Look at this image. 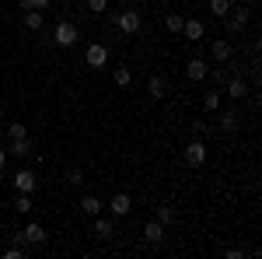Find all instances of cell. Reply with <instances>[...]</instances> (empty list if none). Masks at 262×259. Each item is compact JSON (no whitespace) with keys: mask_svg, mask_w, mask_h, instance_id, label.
Instances as JSON below:
<instances>
[{"mask_svg":"<svg viewBox=\"0 0 262 259\" xmlns=\"http://www.w3.org/2000/svg\"><path fill=\"white\" fill-rule=\"evenodd\" d=\"M88 11L91 14H105L108 11V0H88Z\"/></svg>","mask_w":262,"mask_h":259,"instance_id":"f546056e","label":"cell"},{"mask_svg":"<svg viewBox=\"0 0 262 259\" xmlns=\"http://www.w3.org/2000/svg\"><path fill=\"white\" fill-rule=\"evenodd\" d=\"M175 217H179V210H175V207H168V203H161V207H158V214H154V221H161L164 228H168V224H175Z\"/></svg>","mask_w":262,"mask_h":259,"instance_id":"44dd1931","label":"cell"},{"mask_svg":"<svg viewBox=\"0 0 262 259\" xmlns=\"http://www.w3.org/2000/svg\"><path fill=\"white\" fill-rule=\"evenodd\" d=\"M248 18H252V11H248V4H231V11H227V18H224V28L234 35V32H242L245 25H248Z\"/></svg>","mask_w":262,"mask_h":259,"instance_id":"277c9868","label":"cell"},{"mask_svg":"<svg viewBox=\"0 0 262 259\" xmlns=\"http://www.w3.org/2000/svg\"><path fill=\"white\" fill-rule=\"evenodd\" d=\"M206 70H210V63L203 56H189L185 60V77L189 81H206Z\"/></svg>","mask_w":262,"mask_h":259,"instance_id":"9c48e42d","label":"cell"},{"mask_svg":"<svg viewBox=\"0 0 262 259\" xmlns=\"http://www.w3.org/2000/svg\"><path fill=\"white\" fill-rule=\"evenodd\" d=\"M179 35H185L189 42H203V39H206V21L185 18V21H182V32H179Z\"/></svg>","mask_w":262,"mask_h":259,"instance_id":"8992f818","label":"cell"},{"mask_svg":"<svg viewBox=\"0 0 262 259\" xmlns=\"http://www.w3.org/2000/svg\"><path fill=\"white\" fill-rule=\"evenodd\" d=\"M14 210H18L21 217H25V214H32V193H18V200H14Z\"/></svg>","mask_w":262,"mask_h":259,"instance_id":"cb8c5ba5","label":"cell"},{"mask_svg":"<svg viewBox=\"0 0 262 259\" xmlns=\"http://www.w3.org/2000/svg\"><path fill=\"white\" fill-rule=\"evenodd\" d=\"M238 126H242V112H238V109H224L221 112V130L224 133H234Z\"/></svg>","mask_w":262,"mask_h":259,"instance_id":"e0dca14e","label":"cell"},{"mask_svg":"<svg viewBox=\"0 0 262 259\" xmlns=\"http://www.w3.org/2000/svg\"><path fill=\"white\" fill-rule=\"evenodd\" d=\"M210 11H213V18H227V11H231V0H210Z\"/></svg>","mask_w":262,"mask_h":259,"instance_id":"484cf974","label":"cell"},{"mask_svg":"<svg viewBox=\"0 0 262 259\" xmlns=\"http://www.w3.org/2000/svg\"><path fill=\"white\" fill-rule=\"evenodd\" d=\"M84 63H88L91 70L108 67V46H105V42H91V46L84 49Z\"/></svg>","mask_w":262,"mask_h":259,"instance_id":"5b68a950","label":"cell"},{"mask_svg":"<svg viewBox=\"0 0 262 259\" xmlns=\"http://www.w3.org/2000/svg\"><path fill=\"white\" fill-rule=\"evenodd\" d=\"M42 25H46V14L42 11H25V28L28 32H39Z\"/></svg>","mask_w":262,"mask_h":259,"instance_id":"ffe728a7","label":"cell"},{"mask_svg":"<svg viewBox=\"0 0 262 259\" xmlns=\"http://www.w3.org/2000/svg\"><path fill=\"white\" fill-rule=\"evenodd\" d=\"M108 210H112V217H129V210H133L129 193H116V196L108 200Z\"/></svg>","mask_w":262,"mask_h":259,"instance_id":"30bf717a","label":"cell"},{"mask_svg":"<svg viewBox=\"0 0 262 259\" xmlns=\"http://www.w3.org/2000/svg\"><path fill=\"white\" fill-rule=\"evenodd\" d=\"M210 56H213V63H227L231 60V42L227 39H213L210 42Z\"/></svg>","mask_w":262,"mask_h":259,"instance_id":"9a60e30c","label":"cell"},{"mask_svg":"<svg viewBox=\"0 0 262 259\" xmlns=\"http://www.w3.org/2000/svg\"><path fill=\"white\" fill-rule=\"evenodd\" d=\"M67 182H70V186H81V182H84V168H77V165H74V168L67 172Z\"/></svg>","mask_w":262,"mask_h":259,"instance_id":"f1b7e54d","label":"cell"},{"mask_svg":"<svg viewBox=\"0 0 262 259\" xmlns=\"http://www.w3.org/2000/svg\"><path fill=\"white\" fill-rule=\"evenodd\" d=\"M7 154H14V158H28L32 154V140L21 137V140H11V147H7Z\"/></svg>","mask_w":262,"mask_h":259,"instance_id":"d6986e66","label":"cell"},{"mask_svg":"<svg viewBox=\"0 0 262 259\" xmlns=\"http://www.w3.org/2000/svg\"><path fill=\"white\" fill-rule=\"evenodd\" d=\"M224 91H227V98L242 102L245 95H248V84H245V81L238 77V74H234V77H231V81H227V84H224Z\"/></svg>","mask_w":262,"mask_h":259,"instance_id":"2e32d148","label":"cell"},{"mask_svg":"<svg viewBox=\"0 0 262 259\" xmlns=\"http://www.w3.org/2000/svg\"><path fill=\"white\" fill-rule=\"evenodd\" d=\"M234 74H238V67H210V70H206V77L213 81V88H224Z\"/></svg>","mask_w":262,"mask_h":259,"instance_id":"4fadbf2b","label":"cell"},{"mask_svg":"<svg viewBox=\"0 0 262 259\" xmlns=\"http://www.w3.org/2000/svg\"><path fill=\"white\" fill-rule=\"evenodd\" d=\"M185 4H189V0H185Z\"/></svg>","mask_w":262,"mask_h":259,"instance_id":"d590c367","label":"cell"},{"mask_svg":"<svg viewBox=\"0 0 262 259\" xmlns=\"http://www.w3.org/2000/svg\"><path fill=\"white\" fill-rule=\"evenodd\" d=\"M116 28H119L122 35H140V28H143V14L140 11H133V7H126V11H119L116 14Z\"/></svg>","mask_w":262,"mask_h":259,"instance_id":"7a4b0ae2","label":"cell"},{"mask_svg":"<svg viewBox=\"0 0 262 259\" xmlns=\"http://www.w3.org/2000/svg\"><path fill=\"white\" fill-rule=\"evenodd\" d=\"M21 235H25V242H28V245H46V238H49V235H46V228H42L39 221L25 224V231H21Z\"/></svg>","mask_w":262,"mask_h":259,"instance_id":"5bb4252c","label":"cell"},{"mask_svg":"<svg viewBox=\"0 0 262 259\" xmlns=\"http://www.w3.org/2000/svg\"><path fill=\"white\" fill-rule=\"evenodd\" d=\"M21 11H49V0H18Z\"/></svg>","mask_w":262,"mask_h":259,"instance_id":"4316f807","label":"cell"},{"mask_svg":"<svg viewBox=\"0 0 262 259\" xmlns=\"http://www.w3.org/2000/svg\"><path fill=\"white\" fill-rule=\"evenodd\" d=\"M4 165H7V151L0 147V172H4Z\"/></svg>","mask_w":262,"mask_h":259,"instance_id":"1f68e13d","label":"cell"},{"mask_svg":"<svg viewBox=\"0 0 262 259\" xmlns=\"http://www.w3.org/2000/svg\"><path fill=\"white\" fill-rule=\"evenodd\" d=\"M189 130H192V137H206V123H200V119L189 123Z\"/></svg>","mask_w":262,"mask_h":259,"instance_id":"4dcf8cb0","label":"cell"},{"mask_svg":"<svg viewBox=\"0 0 262 259\" xmlns=\"http://www.w3.org/2000/svg\"><path fill=\"white\" fill-rule=\"evenodd\" d=\"M147 95L154 102H164L168 98V77L164 74H150V81H147Z\"/></svg>","mask_w":262,"mask_h":259,"instance_id":"ba28073f","label":"cell"},{"mask_svg":"<svg viewBox=\"0 0 262 259\" xmlns=\"http://www.w3.org/2000/svg\"><path fill=\"white\" fill-rule=\"evenodd\" d=\"M143 242H147V245H161L164 242V224L161 221H147V224H143Z\"/></svg>","mask_w":262,"mask_h":259,"instance_id":"8fae6325","label":"cell"},{"mask_svg":"<svg viewBox=\"0 0 262 259\" xmlns=\"http://www.w3.org/2000/svg\"><path fill=\"white\" fill-rule=\"evenodd\" d=\"M11 182H14V193H35V186H39V179H35L32 168H18Z\"/></svg>","mask_w":262,"mask_h":259,"instance_id":"52a82bcc","label":"cell"},{"mask_svg":"<svg viewBox=\"0 0 262 259\" xmlns=\"http://www.w3.org/2000/svg\"><path fill=\"white\" fill-rule=\"evenodd\" d=\"M112 77H116L119 88H129V84H133V70H129V67H116V74H112Z\"/></svg>","mask_w":262,"mask_h":259,"instance_id":"d4e9b609","label":"cell"},{"mask_svg":"<svg viewBox=\"0 0 262 259\" xmlns=\"http://www.w3.org/2000/svg\"><path fill=\"white\" fill-rule=\"evenodd\" d=\"M242 4H248V0H242Z\"/></svg>","mask_w":262,"mask_h":259,"instance_id":"e575fe53","label":"cell"},{"mask_svg":"<svg viewBox=\"0 0 262 259\" xmlns=\"http://www.w3.org/2000/svg\"><path fill=\"white\" fill-rule=\"evenodd\" d=\"M7 137H11V140L28 137V126H25V123H7Z\"/></svg>","mask_w":262,"mask_h":259,"instance_id":"83f0119b","label":"cell"},{"mask_svg":"<svg viewBox=\"0 0 262 259\" xmlns=\"http://www.w3.org/2000/svg\"><path fill=\"white\" fill-rule=\"evenodd\" d=\"M77 207H81V214H88V217H98V214H101V200L91 196V193H88V196H81V203H77Z\"/></svg>","mask_w":262,"mask_h":259,"instance_id":"ac0fdd59","label":"cell"},{"mask_svg":"<svg viewBox=\"0 0 262 259\" xmlns=\"http://www.w3.org/2000/svg\"><path fill=\"white\" fill-rule=\"evenodd\" d=\"M112 235H116V217H105V214H98V217H95V238L108 242Z\"/></svg>","mask_w":262,"mask_h":259,"instance_id":"7c38bea8","label":"cell"},{"mask_svg":"<svg viewBox=\"0 0 262 259\" xmlns=\"http://www.w3.org/2000/svg\"><path fill=\"white\" fill-rule=\"evenodd\" d=\"M221 102H224V95L213 88L210 95H203V109H206V112H221Z\"/></svg>","mask_w":262,"mask_h":259,"instance_id":"7402d4cb","label":"cell"},{"mask_svg":"<svg viewBox=\"0 0 262 259\" xmlns=\"http://www.w3.org/2000/svg\"><path fill=\"white\" fill-rule=\"evenodd\" d=\"M77 39H81V28H77L70 18H60V21H56V28H53V42H56L60 49H70Z\"/></svg>","mask_w":262,"mask_h":259,"instance_id":"6da1fadb","label":"cell"},{"mask_svg":"<svg viewBox=\"0 0 262 259\" xmlns=\"http://www.w3.org/2000/svg\"><path fill=\"white\" fill-rule=\"evenodd\" d=\"M0 126H4V112H0Z\"/></svg>","mask_w":262,"mask_h":259,"instance_id":"836d02e7","label":"cell"},{"mask_svg":"<svg viewBox=\"0 0 262 259\" xmlns=\"http://www.w3.org/2000/svg\"><path fill=\"white\" fill-rule=\"evenodd\" d=\"M206 158H210V151H206L203 137H192L189 144H185V165H189V168H203Z\"/></svg>","mask_w":262,"mask_h":259,"instance_id":"3957f363","label":"cell"},{"mask_svg":"<svg viewBox=\"0 0 262 259\" xmlns=\"http://www.w3.org/2000/svg\"><path fill=\"white\" fill-rule=\"evenodd\" d=\"M182 21H185V18H182L179 11H168V14H164V28H168L171 35H179V32H182Z\"/></svg>","mask_w":262,"mask_h":259,"instance_id":"603a6c76","label":"cell"},{"mask_svg":"<svg viewBox=\"0 0 262 259\" xmlns=\"http://www.w3.org/2000/svg\"><path fill=\"white\" fill-rule=\"evenodd\" d=\"M137 4H143V0H126V7H137Z\"/></svg>","mask_w":262,"mask_h":259,"instance_id":"d6a6232c","label":"cell"}]
</instances>
